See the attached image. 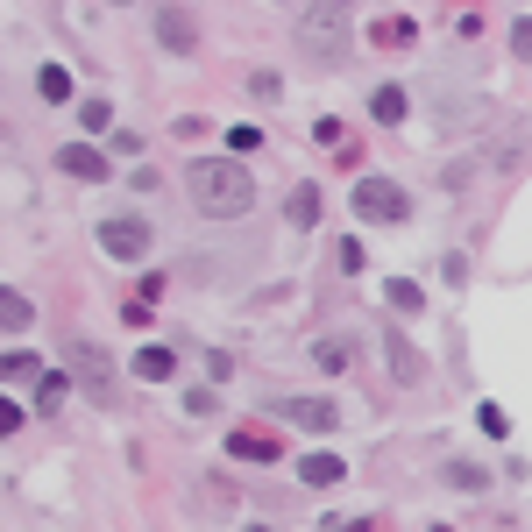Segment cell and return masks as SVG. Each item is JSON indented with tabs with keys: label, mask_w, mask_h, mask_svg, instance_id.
I'll use <instances>...</instances> for the list:
<instances>
[{
	"label": "cell",
	"mask_w": 532,
	"mask_h": 532,
	"mask_svg": "<svg viewBox=\"0 0 532 532\" xmlns=\"http://www.w3.org/2000/svg\"><path fill=\"white\" fill-rule=\"evenodd\" d=\"M128 369L142 376V384H171V369H178V355H171L164 341H149V348H142V355H135Z\"/></svg>",
	"instance_id": "cell-10"
},
{
	"label": "cell",
	"mask_w": 532,
	"mask_h": 532,
	"mask_svg": "<svg viewBox=\"0 0 532 532\" xmlns=\"http://www.w3.org/2000/svg\"><path fill=\"white\" fill-rule=\"evenodd\" d=\"M79 121L100 135V128H114V107H107V100H86V107H79Z\"/></svg>",
	"instance_id": "cell-23"
},
{
	"label": "cell",
	"mask_w": 532,
	"mask_h": 532,
	"mask_svg": "<svg viewBox=\"0 0 532 532\" xmlns=\"http://www.w3.org/2000/svg\"><path fill=\"white\" fill-rule=\"evenodd\" d=\"M384 306H391L398 320H412V313H419V284H412V277H391V284H384Z\"/></svg>",
	"instance_id": "cell-15"
},
{
	"label": "cell",
	"mask_w": 532,
	"mask_h": 532,
	"mask_svg": "<svg viewBox=\"0 0 532 532\" xmlns=\"http://www.w3.org/2000/svg\"><path fill=\"white\" fill-rule=\"evenodd\" d=\"M391 376H398V384H419V376H426V362H419L398 334H391Z\"/></svg>",
	"instance_id": "cell-17"
},
{
	"label": "cell",
	"mask_w": 532,
	"mask_h": 532,
	"mask_svg": "<svg viewBox=\"0 0 532 532\" xmlns=\"http://www.w3.org/2000/svg\"><path fill=\"white\" fill-rule=\"evenodd\" d=\"M57 171L79 178V185H107V157H100L93 142H64V149H57Z\"/></svg>",
	"instance_id": "cell-6"
},
{
	"label": "cell",
	"mask_w": 532,
	"mask_h": 532,
	"mask_svg": "<svg viewBox=\"0 0 532 532\" xmlns=\"http://www.w3.org/2000/svg\"><path fill=\"white\" fill-rule=\"evenodd\" d=\"M369 43H391V50H405V43H412V22H405V15L376 22V29H369Z\"/></svg>",
	"instance_id": "cell-20"
},
{
	"label": "cell",
	"mask_w": 532,
	"mask_h": 532,
	"mask_svg": "<svg viewBox=\"0 0 532 532\" xmlns=\"http://www.w3.org/2000/svg\"><path fill=\"white\" fill-rule=\"evenodd\" d=\"M348 532H384V518H355V525H348Z\"/></svg>",
	"instance_id": "cell-28"
},
{
	"label": "cell",
	"mask_w": 532,
	"mask_h": 532,
	"mask_svg": "<svg viewBox=\"0 0 532 532\" xmlns=\"http://www.w3.org/2000/svg\"><path fill=\"white\" fill-rule=\"evenodd\" d=\"M298 50L341 64V57H348V22H341V8H313L306 22H298Z\"/></svg>",
	"instance_id": "cell-2"
},
{
	"label": "cell",
	"mask_w": 532,
	"mask_h": 532,
	"mask_svg": "<svg viewBox=\"0 0 532 532\" xmlns=\"http://www.w3.org/2000/svg\"><path fill=\"white\" fill-rule=\"evenodd\" d=\"M284 213H291V227H313V220H320V192H313V185H298Z\"/></svg>",
	"instance_id": "cell-19"
},
{
	"label": "cell",
	"mask_w": 532,
	"mask_h": 532,
	"mask_svg": "<svg viewBox=\"0 0 532 532\" xmlns=\"http://www.w3.org/2000/svg\"><path fill=\"white\" fill-rule=\"evenodd\" d=\"M157 36H164V50H178V57H192V50H199V29H192V15H185V8H164V15H157Z\"/></svg>",
	"instance_id": "cell-9"
},
{
	"label": "cell",
	"mask_w": 532,
	"mask_h": 532,
	"mask_svg": "<svg viewBox=\"0 0 532 532\" xmlns=\"http://www.w3.org/2000/svg\"><path fill=\"white\" fill-rule=\"evenodd\" d=\"M100 249H107L114 263H142V256H149V220H142V213H107V220H100Z\"/></svg>",
	"instance_id": "cell-3"
},
{
	"label": "cell",
	"mask_w": 532,
	"mask_h": 532,
	"mask_svg": "<svg viewBox=\"0 0 532 532\" xmlns=\"http://www.w3.org/2000/svg\"><path fill=\"white\" fill-rule=\"evenodd\" d=\"M277 93H284V86L270 79V71H256V79H249V100H270V107H277Z\"/></svg>",
	"instance_id": "cell-26"
},
{
	"label": "cell",
	"mask_w": 532,
	"mask_h": 532,
	"mask_svg": "<svg viewBox=\"0 0 532 532\" xmlns=\"http://www.w3.org/2000/svg\"><path fill=\"white\" fill-rule=\"evenodd\" d=\"M71 362H79V384H86L93 398H114V369H107V355H93L86 341H71Z\"/></svg>",
	"instance_id": "cell-8"
},
{
	"label": "cell",
	"mask_w": 532,
	"mask_h": 532,
	"mask_svg": "<svg viewBox=\"0 0 532 532\" xmlns=\"http://www.w3.org/2000/svg\"><path fill=\"white\" fill-rule=\"evenodd\" d=\"M29 320H36V313H29V298H22V291H0V327H8V334H22Z\"/></svg>",
	"instance_id": "cell-18"
},
{
	"label": "cell",
	"mask_w": 532,
	"mask_h": 532,
	"mask_svg": "<svg viewBox=\"0 0 532 532\" xmlns=\"http://www.w3.org/2000/svg\"><path fill=\"white\" fill-rule=\"evenodd\" d=\"M185 192H192V206H199L206 220H242V213L256 206L249 171L227 164V157H192V164H185Z\"/></svg>",
	"instance_id": "cell-1"
},
{
	"label": "cell",
	"mask_w": 532,
	"mask_h": 532,
	"mask_svg": "<svg viewBox=\"0 0 532 532\" xmlns=\"http://www.w3.org/2000/svg\"><path fill=\"white\" fill-rule=\"evenodd\" d=\"M369 121H376V128H398V121H405V93H398V86H376V93H369Z\"/></svg>",
	"instance_id": "cell-12"
},
{
	"label": "cell",
	"mask_w": 532,
	"mask_h": 532,
	"mask_svg": "<svg viewBox=\"0 0 532 532\" xmlns=\"http://www.w3.org/2000/svg\"><path fill=\"white\" fill-rule=\"evenodd\" d=\"M36 93H43L50 107H57V100H71V71H64V64H43V71H36Z\"/></svg>",
	"instance_id": "cell-16"
},
{
	"label": "cell",
	"mask_w": 532,
	"mask_h": 532,
	"mask_svg": "<svg viewBox=\"0 0 532 532\" xmlns=\"http://www.w3.org/2000/svg\"><path fill=\"white\" fill-rule=\"evenodd\" d=\"M511 50H518V57H532V15H525V22H511Z\"/></svg>",
	"instance_id": "cell-27"
},
{
	"label": "cell",
	"mask_w": 532,
	"mask_h": 532,
	"mask_svg": "<svg viewBox=\"0 0 532 532\" xmlns=\"http://www.w3.org/2000/svg\"><path fill=\"white\" fill-rule=\"evenodd\" d=\"M114 8H128V0H114Z\"/></svg>",
	"instance_id": "cell-29"
},
{
	"label": "cell",
	"mask_w": 532,
	"mask_h": 532,
	"mask_svg": "<svg viewBox=\"0 0 532 532\" xmlns=\"http://www.w3.org/2000/svg\"><path fill=\"white\" fill-rule=\"evenodd\" d=\"M355 213H362V220H405L412 199H405L391 178H362V185H355Z\"/></svg>",
	"instance_id": "cell-4"
},
{
	"label": "cell",
	"mask_w": 532,
	"mask_h": 532,
	"mask_svg": "<svg viewBox=\"0 0 532 532\" xmlns=\"http://www.w3.org/2000/svg\"><path fill=\"white\" fill-rule=\"evenodd\" d=\"M476 426H483V433H490V440H504V433H511V419H504V412H497V405H483V412H476Z\"/></svg>",
	"instance_id": "cell-25"
},
{
	"label": "cell",
	"mask_w": 532,
	"mask_h": 532,
	"mask_svg": "<svg viewBox=\"0 0 532 532\" xmlns=\"http://www.w3.org/2000/svg\"><path fill=\"white\" fill-rule=\"evenodd\" d=\"M64 391H71V384H64V376H57V369H43V376H36V391H29V405H36V419H50V412L64 405Z\"/></svg>",
	"instance_id": "cell-14"
},
{
	"label": "cell",
	"mask_w": 532,
	"mask_h": 532,
	"mask_svg": "<svg viewBox=\"0 0 532 532\" xmlns=\"http://www.w3.org/2000/svg\"><path fill=\"white\" fill-rule=\"evenodd\" d=\"M227 454H235V462H277L284 440L263 433V426H235V433H227Z\"/></svg>",
	"instance_id": "cell-7"
},
{
	"label": "cell",
	"mask_w": 532,
	"mask_h": 532,
	"mask_svg": "<svg viewBox=\"0 0 532 532\" xmlns=\"http://www.w3.org/2000/svg\"><path fill=\"white\" fill-rule=\"evenodd\" d=\"M327 8H341V0H327Z\"/></svg>",
	"instance_id": "cell-30"
},
{
	"label": "cell",
	"mask_w": 532,
	"mask_h": 532,
	"mask_svg": "<svg viewBox=\"0 0 532 532\" xmlns=\"http://www.w3.org/2000/svg\"><path fill=\"white\" fill-rule=\"evenodd\" d=\"M298 476H306L313 490H334V483L348 476V462H334V454H306V462H298Z\"/></svg>",
	"instance_id": "cell-13"
},
{
	"label": "cell",
	"mask_w": 532,
	"mask_h": 532,
	"mask_svg": "<svg viewBox=\"0 0 532 532\" xmlns=\"http://www.w3.org/2000/svg\"><path fill=\"white\" fill-rule=\"evenodd\" d=\"M256 142H263V128H249V121H235V128H227V149H242V157H249Z\"/></svg>",
	"instance_id": "cell-24"
},
{
	"label": "cell",
	"mask_w": 532,
	"mask_h": 532,
	"mask_svg": "<svg viewBox=\"0 0 532 532\" xmlns=\"http://www.w3.org/2000/svg\"><path fill=\"white\" fill-rule=\"evenodd\" d=\"M447 483H454V490H483V469H476V462H447Z\"/></svg>",
	"instance_id": "cell-22"
},
{
	"label": "cell",
	"mask_w": 532,
	"mask_h": 532,
	"mask_svg": "<svg viewBox=\"0 0 532 532\" xmlns=\"http://www.w3.org/2000/svg\"><path fill=\"white\" fill-rule=\"evenodd\" d=\"M313 142H320V149H348V128H341L334 114H320V121H313Z\"/></svg>",
	"instance_id": "cell-21"
},
{
	"label": "cell",
	"mask_w": 532,
	"mask_h": 532,
	"mask_svg": "<svg viewBox=\"0 0 532 532\" xmlns=\"http://www.w3.org/2000/svg\"><path fill=\"white\" fill-rule=\"evenodd\" d=\"M270 412H277V419H291L298 433H334V426H341L334 398H270Z\"/></svg>",
	"instance_id": "cell-5"
},
{
	"label": "cell",
	"mask_w": 532,
	"mask_h": 532,
	"mask_svg": "<svg viewBox=\"0 0 532 532\" xmlns=\"http://www.w3.org/2000/svg\"><path fill=\"white\" fill-rule=\"evenodd\" d=\"M348 362H355V341H348V334H320V341H313V369L341 376Z\"/></svg>",
	"instance_id": "cell-11"
}]
</instances>
